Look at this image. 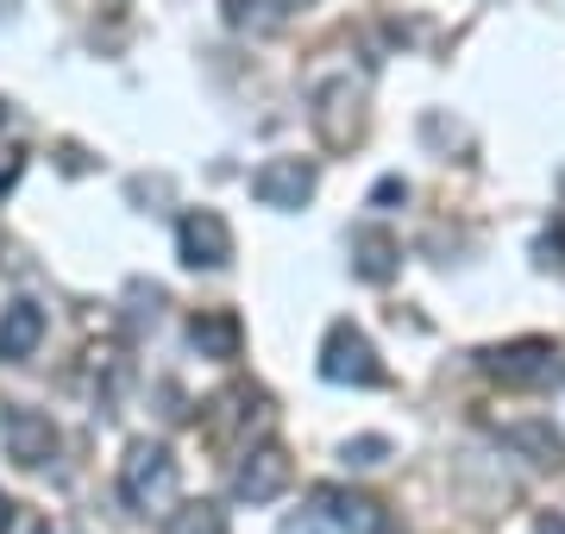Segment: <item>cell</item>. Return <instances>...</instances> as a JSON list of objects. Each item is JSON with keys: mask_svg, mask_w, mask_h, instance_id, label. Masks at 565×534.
Here are the masks:
<instances>
[{"mask_svg": "<svg viewBox=\"0 0 565 534\" xmlns=\"http://www.w3.org/2000/svg\"><path fill=\"white\" fill-rule=\"evenodd\" d=\"M177 459H170V447H158V440H132L120 459V496L132 503L139 515H170L177 510Z\"/></svg>", "mask_w": 565, "mask_h": 534, "instance_id": "6da1fadb", "label": "cell"}, {"mask_svg": "<svg viewBox=\"0 0 565 534\" xmlns=\"http://www.w3.org/2000/svg\"><path fill=\"white\" fill-rule=\"evenodd\" d=\"M478 365H484L503 391H541V384L559 377V352H553V340H509V346L478 352Z\"/></svg>", "mask_w": 565, "mask_h": 534, "instance_id": "7a4b0ae2", "label": "cell"}, {"mask_svg": "<svg viewBox=\"0 0 565 534\" xmlns=\"http://www.w3.org/2000/svg\"><path fill=\"white\" fill-rule=\"evenodd\" d=\"M321 377L327 384H359V391H371V384H384V365H377V346L364 340V328H352V321H333L321 340Z\"/></svg>", "mask_w": 565, "mask_h": 534, "instance_id": "3957f363", "label": "cell"}, {"mask_svg": "<svg viewBox=\"0 0 565 534\" xmlns=\"http://www.w3.org/2000/svg\"><path fill=\"white\" fill-rule=\"evenodd\" d=\"M177 258L189 270H226L233 265V226L214 207H189L177 221Z\"/></svg>", "mask_w": 565, "mask_h": 534, "instance_id": "277c9868", "label": "cell"}, {"mask_svg": "<svg viewBox=\"0 0 565 534\" xmlns=\"http://www.w3.org/2000/svg\"><path fill=\"white\" fill-rule=\"evenodd\" d=\"M315 132L327 151H352V139L364 132V95L352 88V76H333L315 88Z\"/></svg>", "mask_w": 565, "mask_h": 534, "instance_id": "5b68a950", "label": "cell"}, {"mask_svg": "<svg viewBox=\"0 0 565 534\" xmlns=\"http://www.w3.org/2000/svg\"><path fill=\"white\" fill-rule=\"evenodd\" d=\"M315 164L308 158H270V164L252 170V202L258 207H277V214H296V207L315 202Z\"/></svg>", "mask_w": 565, "mask_h": 534, "instance_id": "8992f818", "label": "cell"}, {"mask_svg": "<svg viewBox=\"0 0 565 534\" xmlns=\"http://www.w3.org/2000/svg\"><path fill=\"white\" fill-rule=\"evenodd\" d=\"M0 440L13 452V466H25V472H39V466L57 459V421L39 415V409H25V403L0 409Z\"/></svg>", "mask_w": 565, "mask_h": 534, "instance_id": "52a82bcc", "label": "cell"}, {"mask_svg": "<svg viewBox=\"0 0 565 534\" xmlns=\"http://www.w3.org/2000/svg\"><path fill=\"white\" fill-rule=\"evenodd\" d=\"M315 515H321L327 528H340V534H390L384 503L364 496V491H340V484H321V491H315Z\"/></svg>", "mask_w": 565, "mask_h": 534, "instance_id": "ba28073f", "label": "cell"}, {"mask_svg": "<svg viewBox=\"0 0 565 534\" xmlns=\"http://www.w3.org/2000/svg\"><path fill=\"white\" fill-rule=\"evenodd\" d=\"M282 491H289V452H282L277 440L252 447L239 466H233V496H239V503H277Z\"/></svg>", "mask_w": 565, "mask_h": 534, "instance_id": "9c48e42d", "label": "cell"}, {"mask_svg": "<svg viewBox=\"0 0 565 534\" xmlns=\"http://www.w3.org/2000/svg\"><path fill=\"white\" fill-rule=\"evenodd\" d=\"M44 340V309L39 302H7L0 309V359L7 365H25Z\"/></svg>", "mask_w": 565, "mask_h": 534, "instance_id": "30bf717a", "label": "cell"}, {"mask_svg": "<svg viewBox=\"0 0 565 534\" xmlns=\"http://www.w3.org/2000/svg\"><path fill=\"white\" fill-rule=\"evenodd\" d=\"M352 270H359L364 284H390L403 270V246L390 239L384 226H359L352 233Z\"/></svg>", "mask_w": 565, "mask_h": 534, "instance_id": "8fae6325", "label": "cell"}, {"mask_svg": "<svg viewBox=\"0 0 565 534\" xmlns=\"http://www.w3.org/2000/svg\"><path fill=\"white\" fill-rule=\"evenodd\" d=\"M189 340H195L202 359H239L245 328H239V314H233V309H202L195 321H189Z\"/></svg>", "mask_w": 565, "mask_h": 534, "instance_id": "7c38bea8", "label": "cell"}, {"mask_svg": "<svg viewBox=\"0 0 565 534\" xmlns=\"http://www.w3.org/2000/svg\"><path fill=\"white\" fill-rule=\"evenodd\" d=\"M282 20H289V0H226V25H239L252 39L282 32Z\"/></svg>", "mask_w": 565, "mask_h": 534, "instance_id": "4fadbf2b", "label": "cell"}, {"mask_svg": "<svg viewBox=\"0 0 565 534\" xmlns=\"http://www.w3.org/2000/svg\"><path fill=\"white\" fill-rule=\"evenodd\" d=\"M503 440L534 452V466H553V472L565 466V440H559V428H546V421H515V428H503Z\"/></svg>", "mask_w": 565, "mask_h": 534, "instance_id": "5bb4252c", "label": "cell"}, {"mask_svg": "<svg viewBox=\"0 0 565 534\" xmlns=\"http://www.w3.org/2000/svg\"><path fill=\"white\" fill-rule=\"evenodd\" d=\"M170 534H226V510H214V503H182V510H170Z\"/></svg>", "mask_w": 565, "mask_h": 534, "instance_id": "9a60e30c", "label": "cell"}, {"mask_svg": "<svg viewBox=\"0 0 565 534\" xmlns=\"http://www.w3.org/2000/svg\"><path fill=\"white\" fill-rule=\"evenodd\" d=\"M390 459V440H377V434H364V440H345V466H384Z\"/></svg>", "mask_w": 565, "mask_h": 534, "instance_id": "2e32d148", "label": "cell"}, {"mask_svg": "<svg viewBox=\"0 0 565 534\" xmlns=\"http://www.w3.org/2000/svg\"><path fill=\"white\" fill-rule=\"evenodd\" d=\"M0 534H51V522H44L39 510H25V503H13V515L0 522Z\"/></svg>", "mask_w": 565, "mask_h": 534, "instance_id": "e0dca14e", "label": "cell"}, {"mask_svg": "<svg viewBox=\"0 0 565 534\" xmlns=\"http://www.w3.org/2000/svg\"><path fill=\"white\" fill-rule=\"evenodd\" d=\"M371 202H377V207H390V202H408V183H403V177H384V183L371 189Z\"/></svg>", "mask_w": 565, "mask_h": 534, "instance_id": "ac0fdd59", "label": "cell"}, {"mask_svg": "<svg viewBox=\"0 0 565 534\" xmlns=\"http://www.w3.org/2000/svg\"><path fill=\"white\" fill-rule=\"evenodd\" d=\"M541 265L546 270H565V233H546V239H541Z\"/></svg>", "mask_w": 565, "mask_h": 534, "instance_id": "d6986e66", "label": "cell"}, {"mask_svg": "<svg viewBox=\"0 0 565 534\" xmlns=\"http://www.w3.org/2000/svg\"><path fill=\"white\" fill-rule=\"evenodd\" d=\"M20 170H25V151H7V164H0V195L20 183Z\"/></svg>", "mask_w": 565, "mask_h": 534, "instance_id": "ffe728a7", "label": "cell"}, {"mask_svg": "<svg viewBox=\"0 0 565 534\" xmlns=\"http://www.w3.org/2000/svg\"><path fill=\"white\" fill-rule=\"evenodd\" d=\"M282 534H327L321 515H302V522H282Z\"/></svg>", "mask_w": 565, "mask_h": 534, "instance_id": "44dd1931", "label": "cell"}, {"mask_svg": "<svg viewBox=\"0 0 565 534\" xmlns=\"http://www.w3.org/2000/svg\"><path fill=\"white\" fill-rule=\"evenodd\" d=\"M534 534H565V515H541V528Z\"/></svg>", "mask_w": 565, "mask_h": 534, "instance_id": "7402d4cb", "label": "cell"}, {"mask_svg": "<svg viewBox=\"0 0 565 534\" xmlns=\"http://www.w3.org/2000/svg\"><path fill=\"white\" fill-rule=\"evenodd\" d=\"M7 515H13V503H7V496H0V522H7Z\"/></svg>", "mask_w": 565, "mask_h": 534, "instance_id": "603a6c76", "label": "cell"}, {"mask_svg": "<svg viewBox=\"0 0 565 534\" xmlns=\"http://www.w3.org/2000/svg\"><path fill=\"white\" fill-rule=\"evenodd\" d=\"M0 126H7V102H0Z\"/></svg>", "mask_w": 565, "mask_h": 534, "instance_id": "cb8c5ba5", "label": "cell"}]
</instances>
